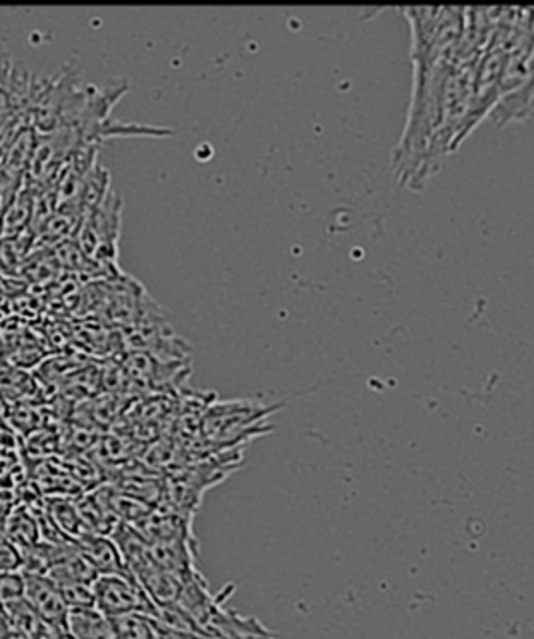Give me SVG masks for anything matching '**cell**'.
<instances>
[{
    "label": "cell",
    "mask_w": 534,
    "mask_h": 639,
    "mask_svg": "<svg viewBox=\"0 0 534 639\" xmlns=\"http://www.w3.org/2000/svg\"><path fill=\"white\" fill-rule=\"evenodd\" d=\"M38 194L23 182L19 193L14 194L11 205L4 208L0 217V238L2 236H21L26 234L31 224H35Z\"/></svg>",
    "instance_id": "8992f818"
},
{
    "label": "cell",
    "mask_w": 534,
    "mask_h": 639,
    "mask_svg": "<svg viewBox=\"0 0 534 639\" xmlns=\"http://www.w3.org/2000/svg\"><path fill=\"white\" fill-rule=\"evenodd\" d=\"M21 600H25V574L23 572L0 574V603L11 605Z\"/></svg>",
    "instance_id": "7c38bea8"
},
{
    "label": "cell",
    "mask_w": 534,
    "mask_h": 639,
    "mask_svg": "<svg viewBox=\"0 0 534 639\" xmlns=\"http://www.w3.org/2000/svg\"><path fill=\"white\" fill-rule=\"evenodd\" d=\"M265 411L251 402H232L220 404L217 408H210L205 418V435L215 442L231 440L241 434L244 428H251Z\"/></svg>",
    "instance_id": "3957f363"
},
{
    "label": "cell",
    "mask_w": 534,
    "mask_h": 639,
    "mask_svg": "<svg viewBox=\"0 0 534 639\" xmlns=\"http://www.w3.org/2000/svg\"><path fill=\"white\" fill-rule=\"evenodd\" d=\"M413 33V98L401 143L392 155L397 181L413 193L425 191L428 148L445 114L447 83L457 61L464 9H404Z\"/></svg>",
    "instance_id": "6da1fadb"
},
{
    "label": "cell",
    "mask_w": 534,
    "mask_h": 639,
    "mask_svg": "<svg viewBox=\"0 0 534 639\" xmlns=\"http://www.w3.org/2000/svg\"><path fill=\"white\" fill-rule=\"evenodd\" d=\"M59 639H73L71 638V636H69V634H66V631H64V634H62L61 638Z\"/></svg>",
    "instance_id": "9a60e30c"
},
{
    "label": "cell",
    "mask_w": 534,
    "mask_h": 639,
    "mask_svg": "<svg viewBox=\"0 0 534 639\" xmlns=\"http://www.w3.org/2000/svg\"><path fill=\"white\" fill-rule=\"evenodd\" d=\"M76 548L86 562L97 572V576L109 574H129L122 564L121 552L110 536L86 533L76 540Z\"/></svg>",
    "instance_id": "5b68a950"
},
{
    "label": "cell",
    "mask_w": 534,
    "mask_h": 639,
    "mask_svg": "<svg viewBox=\"0 0 534 639\" xmlns=\"http://www.w3.org/2000/svg\"><path fill=\"white\" fill-rule=\"evenodd\" d=\"M533 112V81L512 90L510 95L498 98L497 105L490 110V119L497 126L509 122H521L531 119Z\"/></svg>",
    "instance_id": "ba28073f"
},
{
    "label": "cell",
    "mask_w": 534,
    "mask_h": 639,
    "mask_svg": "<svg viewBox=\"0 0 534 639\" xmlns=\"http://www.w3.org/2000/svg\"><path fill=\"white\" fill-rule=\"evenodd\" d=\"M25 600L43 622L66 631L69 607L59 588L47 576L25 574Z\"/></svg>",
    "instance_id": "277c9868"
},
{
    "label": "cell",
    "mask_w": 534,
    "mask_h": 639,
    "mask_svg": "<svg viewBox=\"0 0 534 639\" xmlns=\"http://www.w3.org/2000/svg\"><path fill=\"white\" fill-rule=\"evenodd\" d=\"M162 629V636L165 639H215V638H207V636H193V634H179V631H170L167 627L160 626Z\"/></svg>",
    "instance_id": "5bb4252c"
},
{
    "label": "cell",
    "mask_w": 534,
    "mask_h": 639,
    "mask_svg": "<svg viewBox=\"0 0 534 639\" xmlns=\"http://www.w3.org/2000/svg\"><path fill=\"white\" fill-rule=\"evenodd\" d=\"M9 542H13L21 554H25L28 550H33L40 538H38V526L35 514L28 507H21L11 512V516L7 519L4 528L0 531Z\"/></svg>",
    "instance_id": "9c48e42d"
},
{
    "label": "cell",
    "mask_w": 534,
    "mask_h": 639,
    "mask_svg": "<svg viewBox=\"0 0 534 639\" xmlns=\"http://www.w3.org/2000/svg\"><path fill=\"white\" fill-rule=\"evenodd\" d=\"M119 639H162L155 617L145 614L122 615L112 619Z\"/></svg>",
    "instance_id": "30bf717a"
},
{
    "label": "cell",
    "mask_w": 534,
    "mask_h": 639,
    "mask_svg": "<svg viewBox=\"0 0 534 639\" xmlns=\"http://www.w3.org/2000/svg\"><path fill=\"white\" fill-rule=\"evenodd\" d=\"M66 634L73 639H119L112 619L97 607L71 610L66 615Z\"/></svg>",
    "instance_id": "52a82bcc"
},
{
    "label": "cell",
    "mask_w": 534,
    "mask_h": 639,
    "mask_svg": "<svg viewBox=\"0 0 534 639\" xmlns=\"http://www.w3.org/2000/svg\"><path fill=\"white\" fill-rule=\"evenodd\" d=\"M9 572H23V554L0 533V574Z\"/></svg>",
    "instance_id": "4fadbf2b"
},
{
    "label": "cell",
    "mask_w": 534,
    "mask_h": 639,
    "mask_svg": "<svg viewBox=\"0 0 534 639\" xmlns=\"http://www.w3.org/2000/svg\"><path fill=\"white\" fill-rule=\"evenodd\" d=\"M57 588L61 591L62 600L66 603L69 612L71 610L95 607L93 586H88V583H66V586H57Z\"/></svg>",
    "instance_id": "8fae6325"
},
{
    "label": "cell",
    "mask_w": 534,
    "mask_h": 639,
    "mask_svg": "<svg viewBox=\"0 0 534 639\" xmlns=\"http://www.w3.org/2000/svg\"><path fill=\"white\" fill-rule=\"evenodd\" d=\"M95 607L110 619L122 615H155L157 607L146 595L143 586L131 574H109L97 576L93 581Z\"/></svg>",
    "instance_id": "7a4b0ae2"
}]
</instances>
